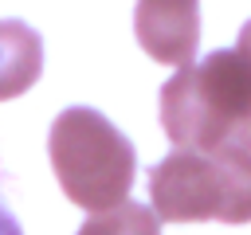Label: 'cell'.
I'll return each mask as SVG.
<instances>
[{"label":"cell","instance_id":"obj_2","mask_svg":"<svg viewBox=\"0 0 251 235\" xmlns=\"http://www.w3.org/2000/svg\"><path fill=\"white\" fill-rule=\"evenodd\" d=\"M47 157L63 196L90 215L129 200L137 153L129 137L90 106H67L47 133Z\"/></svg>","mask_w":251,"mask_h":235},{"label":"cell","instance_id":"obj_1","mask_svg":"<svg viewBox=\"0 0 251 235\" xmlns=\"http://www.w3.org/2000/svg\"><path fill=\"white\" fill-rule=\"evenodd\" d=\"M161 125L176 149L251 157V20L235 47L180 67L161 90Z\"/></svg>","mask_w":251,"mask_h":235},{"label":"cell","instance_id":"obj_3","mask_svg":"<svg viewBox=\"0 0 251 235\" xmlns=\"http://www.w3.org/2000/svg\"><path fill=\"white\" fill-rule=\"evenodd\" d=\"M149 200L165 223H251V157L239 149H173L149 168Z\"/></svg>","mask_w":251,"mask_h":235},{"label":"cell","instance_id":"obj_5","mask_svg":"<svg viewBox=\"0 0 251 235\" xmlns=\"http://www.w3.org/2000/svg\"><path fill=\"white\" fill-rule=\"evenodd\" d=\"M43 70V39L24 20H0V102L20 98Z\"/></svg>","mask_w":251,"mask_h":235},{"label":"cell","instance_id":"obj_4","mask_svg":"<svg viewBox=\"0 0 251 235\" xmlns=\"http://www.w3.org/2000/svg\"><path fill=\"white\" fill-rule=\"evenodd\" d=\"M133 35L149 59L188 67L196 55V43H200L196 0H137Z\"/></svg>","mask_w":251,"mask_h":235},{"label":"cell","instance_id":"obj_6","mask_svg":"<svg viewBox=\"0 0 251 235\" xmlns=\"http://www.w3.org/2000/svg\"><path fill=\"white\" fill-rule=\"evenodd\" d=\"M78 235H161V219H157L145 204L126 200V204H118V208H110V212L90 215V219L78 227Z\"/></svg>","mask_w":251,"mask_h":235},{"label":"cell","instance_id":"obj_7","mask_svg":"<svg viewBox=\"0 0 251 235\" xmlns=\"http://www.w3.org/2000/svg\"><path fill=\"white\" fill-rule=\"evenodd\" d=\"M0 235H24V227H20V219L12 215V208L0 200Z\"/></svg>","mask_w":251,"mask_h":235}]
</instances>
